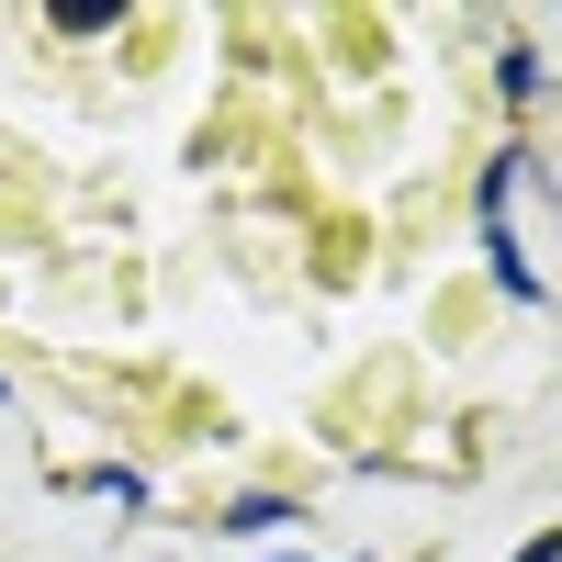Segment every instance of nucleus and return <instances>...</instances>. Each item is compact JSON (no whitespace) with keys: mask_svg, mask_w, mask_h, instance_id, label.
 I'll use <instances>...</instances> for the list:
<instances>
[{"mask_svg":"<svg viewBox=\"0 0 562 562\" xmlns=\"http://www.w3.org/2000/svg\"><path fill=\"white\" fill-rule=\"evenodd\" d=\"M495 102H506V113H540V102H551V68H540V45H529V34H506V45H495Z\"/></svg>","mask_w":562,"mask_h":562,"instance_id":"obj_1","label":"nucleus"},{"mask_svg":"<svg viewBox=\"0 0 562 562\" xmlns=\"http://www.w3.org/2000/svg\"><path fill=\"white\" fill-rule=\"evenodd\" d=\"M484 281L506 304H540V270H529V248H518V225H484Z\"/></svg>","mask_w":562,"mask_h":562,"instance_id":"obj_2","label":"nucleus"},{"mask_svg":"<svg viewBox=\"0 0 562 562\" xmlns=\"http://www.w3.org/2000/svg\"><path fill=\"white\" fill-rule=\"evenodd\" d=\"M304 506L293 495H237V506H214V540H270V529H293Z\"/></svg>","mask_w":562,"mask_h":562,"instance_id":"obj_3","label":"nucleus"},{"mask_svg":"<svg viewBox=\"0 0 562 562\" xmlns=\"http://www.w3.org/2000/svg\"><path fill=\"white\" fill-rule=\"evenodd\" d=\"M79 495H102V506H124V518H135V506H147V473H135V461H90Z\"/></svg>","mask_w":562,"mask_h":562,"instance_id":"obj_4","label":"nucleus"},{"mask_svg":"<svg viewBox=\"0 0 562 562\" xmlns=\"http://www.w3.org/2000/svg\"><path fill=\"white\" fill-rule=\"evenodd\" d=\"M518 562H562V529H540V540H529V551H518Z\"/></svg>","mask_w":562,"mask_h":562,"instance_id":"obj_5","label":"nucleus"},{"mask_svg":"<svg viewBox=\"0 0 562 562\" xmlns=\"http://www.w3.org/2000/svg\"><path fill=\"white\" fill-rule=\"evenodd\" d=\"M270 562H315V551H270Z\"/></svg>","mask_w":562,"mask_h":562,"instance_id":"obj_6","label":"nucleus"},{"mask_svg":"<svg viewBox=\"0 0 562 562\" xmlns=\"http://www.w3.org/2000/svg\"><path fill=\"white\" fill-rule=\"evenodd\" d=\"M0 394H12V383H0Z\"/></svg>","mask_w":562,"mask_h":562,"instance_id":"obj_7","label":"nucleus"}]
</instances>
